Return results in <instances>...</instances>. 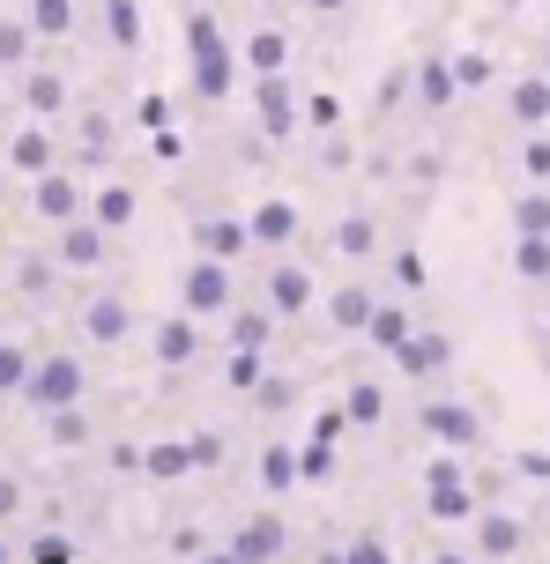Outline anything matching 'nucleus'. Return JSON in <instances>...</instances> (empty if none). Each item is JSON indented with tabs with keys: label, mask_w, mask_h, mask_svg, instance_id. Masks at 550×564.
I'll return each mask as SVG.
<instances>
[{
	"label": "nucleus",
	"mask_w": 550,
	"mask_h": 564,
	"mask_svg": "<svg viewBox=\"0 0 550 564\" xmlns=\"http://www.w3.org/2000/svg\"><path fill=\"white\" fill-rule=\"evenodd\" d=\"M23 409H37V416H53V409H75V401H89V365L75 357V349H53V357H37L23 379Z\"/></svg>",
	"instance_id": "f257e3e1"
},
{
	"label": "nucleus",
	"mask_w": 550,
	"mask_h": 564,
	"mask_svg": "<svg viewBox=\"0 0 550 564\" xmlns=\"http://www.w3.org/2000/svg\"><path fill=\"white\" fill-rule=\"evenodd\" d=\"M417 438H432L446 453H476L484 446V409H468L454 394H424L417 401Z\"/></svg>",
	"instance_id": "f03ea898"
},
{
	"label": "nucleus",
	"mask_w": 550,
	"mask_h": 564,
	"mask_svg": "<svg viewBox=\"0 0 550 564\" xmlns=\"http://www.w3.org/2000/svg\"><path fill=\"white\" fill-rule=\"evenodd\" d=\"M179 305L194 312V319H224V312L238 305L231 260H216V253H194L186 268H179Z\"/></svg>",
	"instance_id": "7ed1b4c3"
},
{
	"label": "nucleus",
	"mask_w": 550,
	"mask_h": 564,
	"mask_svg": "<svg viewBox=\"0 0 550 564\" xmlns=\"http://www.w3.org/2000/svg\"><path fill=\"white\" fill-rule=\"evenodd\" d=\"M387 365L402 371V379H417V387H439V379L454 371V335H446V327H432V319H417V335H409Z\"/></svg>",
	"instance_id": "20e7f679"
},
{
	"label": "nucleus",
	"mask_w": 550,
	"mask_h": 564,
	"mask_svg": "<svg viewBox=\"0 0 550 564\" xmlns=\"http://www.w3.org/2000/svg\"><path fill=\"white\" fill-rule=\"evenodd\" d=\"M261 297L276 305V319H305V312H320V297H327V290H320V275L305 268V260H290V253H283V260H268Z\"/></svg>",
	"instance_id": "39448f33"
},
{
	"label": "nucleus",
	"mask_w": 550,
	"mask_h": 564,
	"mask_svg": "<svg viewBox=\"0 0 550 564\" xmlns=\"http://www.w3.org/2000/svg\"><path fill=\"white\" fill-rule=\"evenodd\" d=\"M202 349H208V335H202V319L179 305V312H164V319H149V357H157V371H186V365H202Z\"/></svg>",
	"instance_id": "423d86ee"
},
{
	"label": "nucleus",
	"mask_w": 550,
	"mask_h": 564,
	"mask_svg": "<svg viewBox=\"0 0 550 564\" xmlns=\"http://www.w3.org/2000/svg\"><path fill=\"white\" fill-rule=\"evenodd\" d=\"M30 216L45 230H60V224H75V216H89V194H83V178L67 164H53L45 178H30Z\"/></svg>",
	"instance_id": "0eeeda50"
},
{
	"label": "nucleus",
	"mask_w": 550,
	"mask_h": 564,
	"mask_svg": "<svg viewBox=\"0 0 550 564\" xmlns=\"http://www.w3.org/2000/svg\"><path fill=\"white\" fill-rule=\"evenodd\" d=\"M53 260L67 268V275H97V268L112 260V230L97 224V216H75V224L53 230Z\"/></svg>",
	"instance_id": "6e6552de"
},
{
	"label": "nucleus",
	"mask_w": 550,
	"mask_h": 564,
	"mask_svg": "<svg viewBox=\"0 0 550 564\" xmlns=\"http://www.w3.org/2000/svg\"><path fill=\"white\" fill-rule=\"evenodd\" d=\"M246 230H254V253H290L298 246V230H305V208L290 194H268L246 208Z\"/></svg>",
	"instance_id": "1a4fd4ad"
},
{
	"label": "nucleus",
	"mask_w": 550,
	"mask_h": 564,
	"mask_svg": "<svg viewBox=\"0 0 550 564\" xmlns=\"http://www.w3.org/2000/svg\"><path fill=\"white\" fill-rule=\"evenodd\" d=\"M468 542H476V557L484 564H506L528 550V520L506 506H476V520H468Z\"/></svg>",
	"instance_id": "9d476101"
},
{
	"label": "nucleus",
	"mask_w": 550,
	"mask_h": 564,
	"mask_svg": "<svg viewBox=\"0 0 550 564\" xmlns=\"http://www.w3.org/2000/svg\"><path fill=\"white\" fill-rule=\"evenodd\" d=\"M231 550H238L246 564H283V557H290V520H283L276 506L246 512V520L231 528Z\"/></svg>",
	"instance_id": "9b49d317"
},
{
	"label": "nucleus",
	"mask_w": 550,
	"mask_h": 564,
	"mask_svg": "<svg viewBox=\"0 0 550 564\" xmlns=\"http://www.w3.org/2000/svg\"><path fill=\"white\" fill-rule=\"evenodd\" d=\"M75 327H83L89 349H119V341L134 335V305H127V290H97V297L75 312Z\"/></svg>",
	"instance_id": "f8f14e48"
},
{
	"label": "nucleus",
	"mask_w": 550,
	"mask_h": 564,
	"mask_svg": "<svg viewBox=\"0 0 550 564\" xmlns=\"http://www.w3.org/2000/svg\"><path fill=\"white\" fill-rule=\"evenodd\" d=\"M424 512L446 520V528H454V520H476V490H468V476L454 460H432V468H424Z\"/></svg>",
	"instance_id": "ddd939ff"
},
{
	"label": "nucleus",
	"mask_w": 550,
	"mask_h": 564,
	"mask_svg": "<svg viewBox=\"0 0 550 564\" xmlns=\"http://www.w3.org/2000/svg\"><path fill=\"white\" fill-rule=\"evenodd\" d=\"M379 312V290L365 275H349V282H335L327 297H320V319H327V335H365V319Z\"/></svg>",
	"instance_id": "4468645a"
},
{
	"label": "nucleus",
	"mask_w": 550,
	"mask_h": 564,
	"mask_svg": "<svg viewBox=\"0 0 550 564\" xmlns=\"http://www.w3.org/2000/svg\"><path fill=\"white\" fill-rule=\"evenodd\" d=\"M60 164V141H53V119H23L15 134H8V171L15 178H45Z\"/></svg>",
	"instance_id": "2eb2a0df"
},
{
	"label": "nucleus",
	"mask_w": 550,
	"mask_h": 564,
	"mask_svg": "<svg viewBox=\"0 0 550 564\" xmlns=\"http://www.w3.org/2000/svg\"><path fill=\"white\" fill-rule=\"evenodd\" d=\"M327 246H335V260H349V268H373L379 246H387V230H379L373 208H349L343 224H335V238H327Z\"/></svg>",
	"instance_id": "dca6fc26"
},
{
	"label": "nucleus",
	"mask_w": 550,
	"mask_h": 564,
	"mask_svg": "<svg viewBox=\"0 0 550 564\" xmlns=\"http://www.w3.org/2000/svg\"><path fill=\"white\" fill-rule=\"evenodd\" d=\"M506 119H514L521 134H543L550 127V75L543 67H528L521 83H506Z\"/></svg>",
	"instance_id": "f3484780"
},
{
	"label": "nucleus",
	"mask_w": 550,
	"mask_h": 564,
	"mask_svg": "<svg viewBox=\"0 0 550 564\" xmlns=\"http://www.w3.org/2000/svg\"><path fill=\"white\" fill-rule=\"evenodd\" d=\"M186 238H194V253H216V260L254 253V230H246V216H194V224H186Z\"/></svg>",
	"instance_id": "a211bd4d"
},
{
	"label": "nucleus",
	"mask_w": 550,
	"mask_h": 564,
	"mask_svg": "<svg viewBox=\"0 0 550 564\" xmlns=\"http://www.w3.org/2000/svg\"><path fill=\"white\" fill-rule=\"evenodd\" d=\"M276 327H283V319H276V305H231L224 312V349H268V341H276Z\"/></svg>",
	"instance_id": "6ab92c4d"
},
{
	"label": "nucleus",
	"mask_w": 550,
	"mask_h": 564,
	"mask_svg": "<svg viewBox=\"0 0 550 564\" xmlns=\"http://www.w3.org/2000/svg\"><path fill=\"white\" fill-rule=\"evenodd\" d=\"M409 335H417V312H409V297H379V312L365 319V341H373L379 357H395Z\"/></svg>",
	"instance_id": "aec40b11"
},
{
	"label": "nucleus",
	"mask_w": 550,
	"mask_h": 564,
	"mask_svg": "<svg viewBox=\"0 0 550 564\" xmlns=\"http://www.w3.org/2000/svg\"><path fill=\"white\" fill-rule=\"evenodd\" d=\"M409 97H417V112H446V105L462 97V75H454V59H424V67L409 75Z\"/></svg>",
	"instance_id": "412c9836"
},
{
	"label": "nucleus",
	"mask_w": 550,
	"mask_h": 564,
	"mask_svg": "<svg viewBox=\"0 0 550 564\" xmlns=\"http://www.w3.org/2000/svg\"><path fill=\"white\" fill-rule=\"evenodd\" d=\"M23 112L30 119H67V75L60 67H23Z\"/></svg>",
	"instance_id": "4be33fe9"
},
{
	"label": "nucleus",
	"mask_w": 550,
	"mask_h": 564,
	"mask_svg": "<svg viewBox=\"0 0 550 564\" xmlns=\"http://www.w3.org/2000/svg\"><path fill=\"white\" fill-rule=\"evenodd\" d=\"M238 67H246V75H283V67H290V37H283L276 23L246 30V45H238Z\"/></svg>",
	"instance_id": "5701e85b"
},
{
	"label": "nucleus",
	"mask_w": 550,
	"mask_h": 564,
	"mask_svg": "<svg viewBox=\"0 0 550 564\" xmlns=\"http://www.w3.org/2000/svg\"><path fill=\"white\" fill-rule=\"evenodd\" d=\"M224 75H231V59L216 45L208 15H194V89H202V97H224Z\"/></svg>",
	"instance_id": "b1692460"
},
{
	"label": "nucleus",
	"mask_w": 550,
	"mask_h": 564,
	"mask_svg": "<svg viewBox=\"0 0 550 564\" xmlns=\"http://www.w3.org/2000/svg\"><path fill=\"white\" fill-rule=\"evenodd\" d=\"M142 476L149 482H186L194 476V446H186V438H149L142 446Z\"/></svg>",
	"instance_id": "393cba45"
},
{
	"label": "nucleus",
	"mask_w": 550,
	"mask_h": 564,
	"mask_svg": "<svg viewBox=\"0 0 550 564\" xmlns=\"http://www.w3.org/2000/svg\"><path fill=\"white\" fill-rule=\"evenodd\" d=\"M134 208H142V194H134V186H127V178H105V186H97V194H89V216H97V224L112 230H127L134 224Z\"/></svg>",
	"instance_id": "a878e982"
},
{
	"label": "nucleus",
	"mask_w": 550,
	"mask_h": 564,
	"mask_svg": "<svg viewBox=\"0 0 550 564\" xmlns=\"http://www.w3.org/2000/svg\"><path fill=\"white\" fill-rule=\"evenodd\" d=\"M305 476V460H298V446L290 438H268L261 446V490L268 498H290V482Z\"/></svg>",
	"instance_id": "bb28decb"
},
{
	"label": "nucleus",
	"mask_w": 550,
	"mask_h": 564,
	"mask_svg": "<svg viewBox=\"0 0 550 564\" xmlns=\"http://www.w3.org/2000/svg\"><path fill=\"white\" fill-rule=\"evenodd\" d=\"M45 438H53L60 453H83L89 438H97V423H89V409L75 401V409H53V416H45Z\"/></svg>",
	"instance_id": "cd10ccee"
},
{
	"label": "nucleus",
	"mask_w": 550,
	"mask_h": 564,
	"mask_svg": "<svg viewBox=\"0 0 550 564\" xmlns=\"http://www.w3.org/2000/svg\"><path fill=\"white\" fill-rule=\"evenodd\" d=\"M105 37L112 53H142V0H105Z\"/></svg>",
	"instance_id": "c85d7f7f"
},
{
	"label": "nucleus",
	"mask_w": 550,
	"mask_h": 564,
	"mask_svg": "<svg viewBox=\"0 0 550 564\" xmlns=\"http://www.w3.org/2000/svg\"><path fill=\"white\" fill-rule=\"evenodd\" d=\"M514 282L550 290V230H543V238H514Z\"/></svg>",
	"instance_id": "c756f323"
},
{
	"label": "nucleus",
	"mask_w": 550,
	"mask_h": 564,
	"mask_svg": "<svg viewBox=\"0 0 550 564\" xmlns=\"http://www.w3.org/2000/svg\"><path fill=\"white\" fill-rule=\"evenodd\" d=\"M105 156H112V119H105V112H83V127H75V164L97 171Z\"/></svg>",
	"instance_id": "7c9ffc66"
},
{
	"label": "nucleus",
	"mask_w": 550,
	"mask_h": 564,
	"mask_svg": "<svg viewBox=\"0 0 550 564\" xmlns=\"http://www.w3.org/2000/svg\"><path fill=\"white\" fill-rule=\"evenodd\" d=\"M30 53H37V30H30V15H8V23H0V67H8V75H23Z\"/></svg>",
	"instance_id": "2f4dec72"
},
{
	"label": "nucleus",
	"mask_w": 550,
	"mask_h": 564,
	"mask_svg": "<svg viewBox=\"0 0 550 564\" xmlns=\"http://www.w3.org/2000/svg\"><path fill=\"white\" fill-rule=\"evenodd\" d=\"M254 97H261V127L283 134L290 127V75H254Z\"/></svg>",
	"instance_id": "473e14b6"
},
{
	"label": "nucleus",
	"mask_w": 550,
	"mask_h": 564,
	"mask_svg": "<svg viewBox=\"0 0 550 564\" xmlns=\"http://www.w3.org/2000/svg\"><path fill=\"white\" fill-rule=\"evenodd\" d=\"M550 230V186H521L514 194V238H543Z\"/></svg>",
	"instance_id": "72a5a7b5"
},
{
	"label": "nucleus",
	"mask_w": 550,
	"mask_h": 564,
	"mask_svg": "<svg viewBox=\"0 0 550 564\" xmlns=\"http://www.w3.org/2000/svg\"><path fill=\"white\" fill-rule=\"evenodd\" d=\"M60 275H67V268H60L53 253H23V260H15V290H23V297H53Z\"/></svg>",
	"instance_id": "f704fd0d"
},
{
	"label": "nucleus",
	"mask_w": 550,
	"mask_h": 564,
	"mask_svg": "<svg viewBox=\"0 0 550 564\" xmlns=\"http://www.w3.org/2000/svg\"><path fill=\"white\" fill-rule=\"evenodd\" d=\"M30 365H37V349H30V341H15V335H0V401H8V394H23Z\"/></svg>",
	"instance_id": "c9c22d12"
},
{
	"label": "nucleus",
	"mask_w": 550,
	"mask_h": 564,
	"mask_svg": "<svg viewBox=\"0 0 550 564\" xmlns=\"http://www.w3.org/2000/svg\"><path fill=\"white\" fill-rule=\"evenodd\" d=\"M379 416H387V394H379L373 379H349V394H343V423H357V431H373Z\"/></svg>",
	"instance_id": "e433bc0d"
},
{
	"label": "nucleus",
	"mask_w": 550,
	"mask_h": 564,
	"mask_svg": "<svg viewBox=\"0 0 550 564\" xmlns=\"http://www.w3.org/2000/svg\"><path fill=\"white\" fill-rule=\"evenodd\" d=\"M261 379H268V349H231V357H224V387H231V394H254Z\"/></svg>",
	"instance_id": "4c0bfd02"
},
{
	"label": "nucleus",
	"mask_w": 550,
	"mask_h": 564,
	"mask_svg": "<svg viewBox=\"0 0 550 564\" xmlns=\"http://www.w3.org/2000/svg\"><path fill=\"white\" fill-rule=\"evenodd\" d=\"M23 15H30L37 37H67V30H75V0H30Z\"/></svg>",
	"instance_id": "58836bf2"
},
{
	"label": "nucleus",
	"mask_w": 550,
	"mask_h": 564,
	"mask_svg": "<svg viewBox=\"0 0 550 564\" xmlns=\"http://www.w3.org/2000/svg\"><path fill=\"white\" fill-rule=\"evenodd\" d=\"M343 557L349 564H395V542L373 535V528H357V535H343Z\"/></svg>",
	"instance_id": "ea45409f"
},
{
	"label": "nucleus",
	"mask_w": 550,
	"mask_h": 564,
	"mask_svg": "<svg viewBox=\"0 0 550 564\" xmlns=\"http://www.w3.org/2000/svg\"><path fill=\"white\" fill-rule=\"evenodd\" d=\"M454 75H462V89H484V83H498V59L492 53H454Z\"/></svg>",
	"instance_id": "a19ab883"
},
{
	"label": "nucleus",
	"mask_w": 550,
	"mask_h": 564,
	"mask_svg": "<svg viewBox=\"0 0 550 564\" xmlns=\"http://www.w3.org/2000/svg\"><path fill=\"white\" fill-rule=\"evenodd\" d=\"M521 171H528V186H550V127H543V134H528Z\"/></svg>",
	"instance_id": "79ce46f5"
},
{
	"label": "nucleus",
	"mask_w": 550,
	"mask_h": 564,
	"mask_svg": "<svg viewBox=\"0 0 550 564\" xmlns=\"http://www.w3.org/2000/svg\"><path fill=\"white\" fill-rule=\"evenodd\" d=\"M246 401H254V409H268V416H276V409H290V401H298V387H290V379H276V371H268V379H261V387H254V394H246Z\"/></svg>",
	"instance_id": "37998d69"
},
{
	"label": "nucleus",
	"mask_w": 550,
	"mask_h": 564,
	"mask_svg": "<svg viewBox=\"0 0 550 564\" xmlns=\"http://www.w3.org/2000/svg\"><path fill=\"white\" fill-rule=\"evenodd\" d=\"M186 446H194V468H216L224 460V431H194Z\"/></svg>",
	"instance_id": "c03bdc74"
},
{
	"label": "nucleus",
	"mask_w": 550,
	"mask_h": 564,
	"mask_svg": "<svg viewBox=\"0 0 550 564\" xmlns=\"http://www.w3.org/2000/svg\"><path fill=\"white\" fill-rule=\"evenodd\" d=\"M67 557H75V550H67L60 535H37V542H30V564H67Z\"/></svg>",
	"instance_id": "a18cd8bd"
},
{
	"label": "nucleus",
	"mask_w": 550,
	"mask_h": 564,
	"mask_svg": "<svg viewBox=\"0 0 550 564\" xmlns=\"http://www.w3.org/2000/svg\"><path fill=\"white\" fill-rule=\"evenodd\" d=\"M15 512H23V482H15V476H0V528H8Z\"/></svg>",
	"instance_id": "49530a36"
},
{
	"label": "nucleus",
	"mask_w": 550,
	"mask_h": 564,
	"mask_svg": "<svg viewBox=\"0 0 550 564\" xmlns=\"http://www.w3.org/2000/svg\"><path fill=\"white\" fill-rule=\"evenodd\" d=\"M402 260V268H395V282H402V290H417V282H424V268H417V253H395Z\"/></svg>",
	"instance_id": "de8ad7c7"
},
{
	"label": "nucleus",
	"mask_w": 550,
	"mask_h": 564,
	"mask_svg": "<svg viewBox=\"0 0 550 564\" xmlns=\"http://www.w3.org/2000/svg\"><path fill=\"white\" fill-rule=\"evenodd\" d=\"M194 564H246V557H238L231 542H216V550H202V557H194Z\"/></svg>",
	"instance_id": "09e8293b"
},
{
	"label": "nucleus",
	"mask_w": 550,
	"mask_h": 564,
	"mask_svg": "<svg viewBox=\"0 0 550 564\" xmlns=\"http://www.w3.org/2000/svg\"><path fill=\"white\" fill-rule=\"evenodd\" d=\"M536 349L550 357V297H543V312H536Z\"/></svg>",
	"instance_id": "8fccbe9b"
},
{
	"label": "nucleus",
	"mask_w": 550,
	"mask_h": 564,
	"mask_svg": "<svg viewBox=\"0 0 550 564\" xmlns=\"http://www.w3.org/2000/svg\"><path fill=\"white\" fill-rule=\"evenodd\" d=\"M313 564H349V557H343V542H320V550H313Z\"/></svg>",
	"instance_id": "3c124183"
},
{
	"label": "nucleus",
	"mask_w": 550,
	"mask_h": 564,
	"mask_svg": "<svg viewBox=\"0 0 550 564\" xmlns=\"http://www.w3.org/2000/svg\"><path fill=\"white\" fill-rule=\"evenodd\" d=\"M349 0H305V15H343Z\"/></svg>",
	"instance_id": "603ef678"
},
{
	"label": "nucleus",
	"mask_w": 550,
	"mask_h": 564,
	"mask_svg": "<svg viewBox=\"0 0 550 564\" xmlns=\"http://www.w3.org/2000/svg\"><path fill=\"white\" fill-rule=\"evenodd\" d=\"M536 67H543V75H550V37H543V45H536Z\"/></svg>",
	"instance_id": "864d4df0"
},
{
	"label": "nucleus",
	"mask_w": 550,
	"mask_h": 564,
	"mask_svg": "<svg viewBox=\"0 0 550 564\" xmlns=\"http://www.w3.org/2000/svg\"><path fill=\"white\" fill-rule=\"evenodd\" d=\"M0 564H15V550H8V535H0Z\"/></svg>",
	"instance_id": "5fc2aeb1"
},
{
	"label": "nucleus",
	"mask_w": 550,
	"mask_h": 564,
	"mask_svg": "<svg viewBox=\"0 0 550 564\" xmlns=\"http://www.w3.org/2000/svg\"><path fill=\"white\" fill-rule=\"evenodd\" d=\"M0 112H8V97H0Z\"/></svg>",
	"instance_id": "6e6d98bb"
}]
</instances>
